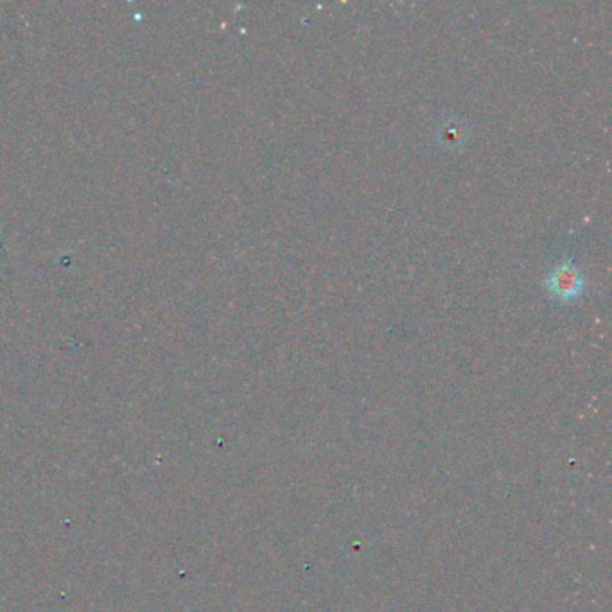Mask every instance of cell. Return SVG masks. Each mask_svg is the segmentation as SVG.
Returning a JSON list of instances; mask_svg holds the SVG:
<instances>
[{
    "instance_id": "6da1fadb",
    "label": "cell",
    "mask_w": 612,
    "mask_h": 612,
    "mask_svg": "<svg viewBox=\"0 0 612 612\" xmlns=\"http://www.w3.org/2000/svg\"><path fill=\"white\" fill-rule=\"evenodd\" d=\"M546 287L551 293V296L568 302L577 298L584 289V277L582 271L571 263L562 261L555 266V269L546 278Z\"/></svg>"
},
{
    "instance_id": "7a4b0ae2",
    "label": "cell",
    "mask_w": 612,
    "mask_h": 612,
    "mask_svg": "<svg viewBox=\"0 0 612 612\" xmlns=\"http://www.w3.org/2000/svg\"><path fill=\"white\" fill-rule=\"evenodd\" d=\"M463 139V130L456 121H449L440 128V141L443 146H456Z\"/></svg>"
}]
</instances>
